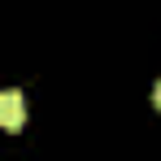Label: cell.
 <instances>
[{"instance_id": "obj_2", "label": "cell", "mask_w": 161, "mask_h": 161, "mask_svg": "<svg viewBox=\"0 0 161 161\" xmlns=\"http://www.w3.org/2000/svg\"><path fill=\"white\" fill-rule=\"evenodd\" d=\"M153 100H157V109H161V79H157V92H153Z\"/></svg>"}, {"instance_id": "obj_1", "label": "cell", "mask_w": 161, "mask_h": 161, "mask_svg": "<svg viewBox=\"0 0 161 161\" xmlns=\"http://www.w3.org/2000/svg\"><path fill=\"white\" fill-rule=\"evenodd\" d=\"M22 122H26V105H22V92H0V126L9 135L22 131Z\"/></svg>"}]
</instances>
